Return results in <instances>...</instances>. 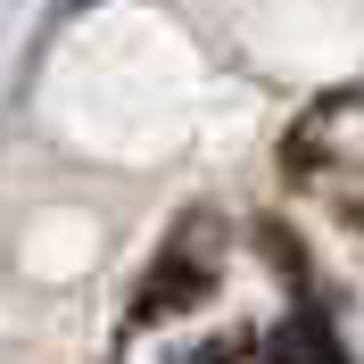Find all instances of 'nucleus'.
<instances>
[{"label":"nucleus","instance_id":"f257e3e1","mask_svg":"<svg viewBox=\"0 0 364 364\" xmlns=\"http://www.w3.org/2000/svg\"><path fill=\"white\" fill-rule=\"evenodd\" d=\"M273 356L282 364H340V348H331V331H282Z\"/></svg>","mask_w":364,"mask_h":364},{"label":"nucleus","instance_id":"f03ea898","mask_svg":"<svg viewBox=\"0 0 364 364\" xmlns=\"http://www.w3.org/2000/svg\"><path fill=\"white\" fill-rule=\"evenodd\" d=\"M67 9H91V0H67Z\"/></svg>","mask_w":364,"mask_h":364}]
</instances>
